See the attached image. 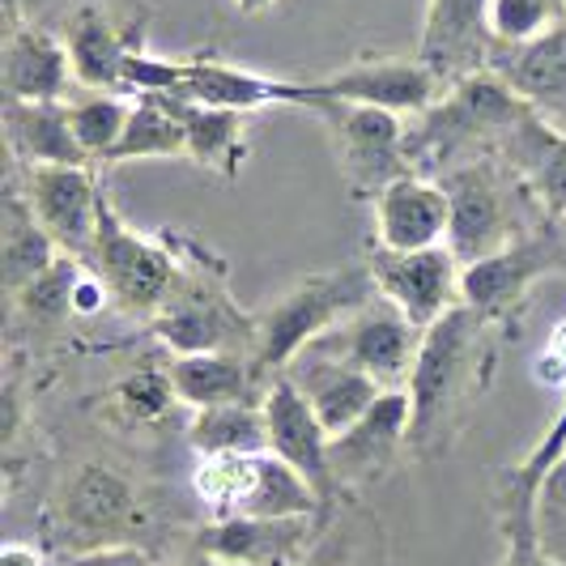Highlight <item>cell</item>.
I'll list each match as a JSON object with an SVG mask.
<instances>
[{"instance_id":"1","label":"cell","mask_w":566,"mask_h":566,"mask_svg":"<svg viewBox=\"0 0 566 566\" xmlns=\"http://www.w3.org/2000/svg\"><path fill=\"white\" fill-rule=\"evenodd\" d=\"M499 337L503 328L464 303L443 315L434 328H426L413 375L405 384L413 409L409 452L443 455L460 439L473 405L494 384Z\"/></svg>"},{"instance_id":"2","label":"cell","mask_w":566,"mask_h":566,"mask_svg":"<svg viewBox=\"0 0 566 566\" xmlns=\"http://www.w3.org/2000/svg\"><path fill=\"white\" fill-rule=\"evenodd\" d=\"M179 255V282L154 315L149 333L175 354H252L255 312H243L230 294L227 260L184 230H163Z\"/></svg>"},{"instance_id":"3","label":"cell","mask_w":566,"mask_h":566,"mask_svg":"<svg viewBox=\"0 0 566 566\" xmlns=\"http://www.w3.org/2000/svg\"><path fill=\"white\" fill-rule=\"evenodd\" d=\"M375 294L379 290L370 282L367 260L340 264V269H319V273L298 277L290 290H282L277 298H269L255 312V345H252L255 370L264 379L290 370V363L307 345L328 337L354 312H363Z\"/></svg>"},{"instance_id":"4","label":"cell","mask_w":566,"mask_h":566,"mask_svg":"<svg viewBox=\"0 0 566 566\" xmlns=\"http://www.w3.org/2000/svg\"><path fill=\"white\" fill-rule=\"evenodd\" d=\"M439 184L452 200L448 248L464 269L507 252L511 243H520L528 230H537L524 222V209H541L537 197L528 192V184L503 158L460 163L448 175H439Z\"/></svg>"},{"instance_id":"5","label":"cell","mask_w":566,"mask_h":566,"mask_svg":"<svg viewBox=\"0 0 566 566\" xmlns=\"http://www.w3.org/2000/svg\"><path fill=\"white\" fill-rule=\"evenodd\" d=\"M85 269L103 282L115 312L142 324H154V315L163 312V303L179 282V255L167 243V234L158 230V239H145L142 230L128 227V218L115 209L107 184L98 205L94 252L85 260Z\"/></svg>"},{"instance_id":"6","label":"cell","mask_w":566,"mask_h":566,"mask_svg":"<svg viewBox=\"0 0 566 566\" xmlns=\"http://www.w3.org/2000/svg\"><path fill=\"white\" fill-rule=\"evenodd\" d=\"M192 490L200 503L213 511V520H234V515L290 520V515L328 511L324 499L315 494V485L273 452L209 455L192 473Z\"/></svg>"},{"instance_id":"7","label":"cell","mask_w":566,"mask_h":566,"mask_svg":"<svg viewBox=\"0 0 566 566\" xmlns=\"http://www.w3.org/2000/svg\"><path fill=\"white\" fill-rule=\"evenodd\" d=\"M303 112H312L328 133L340 184L354 200H375L388 184L413 170L409 133L400 115L358 103H333V98H312Z\"/></svg>"},{"instance_id":"8","label":"cell","mask_w":566,"mask_h":566,"mask_svg":"<svg viewBox=\"0 0 566 566\" xmlns=\"http://www.w3.org/2000/svg\"><path fill=\"white\" fill-rule=\"evenodd\" d=\"M56 528L73 545V554L107 549V545H137L145 528V507L137 485L112 464H77L56 499Z\"/></svg>"},{"instance_id":"9","label":"cell","mask_w":566,"mask_h":566,"mask_svg":"<svg viewBox=\"0 0 566 566\" xmlns=\"http://www.w3.org/2000/svg\"><path fill=\"white\" fill-rule=\"evenodd\" d=\"M563 269L566 243L558 234V222L545 218L520 243H511L507 252L469 264L460 277V298H464V307L482 312L490 324H499L507 333L511 319L528 307V294L537 290V282H545L549 273H563Z\"/></svg>"},{"instance_id":"10","label":"cell","mask_w":566,"mask_h":566,"mask_svg":"<svg viewBox=\"0 0 566 566\" xmlns=\"http://www.w3.org/2000/svg\"><path fill=\"white\" fill-rule=\"evenodd\" d=\"M448 85L439 82L418 56H363L340 64L328 77H307L303 82V103L312 98H333V103H358V107H379L392 115H426L439 107Z\"/></svg>"},{"instance_id":"11","label":"cell","mask_w":566,"mask_h":566,"mask_svg":"<svg viewBox=\"0 0 566 566\" xmlns=\"http://www.w3.org/2000/svg\"><path fill=\"white\" fill-rule=\"evenodd\" d=\"M145 27H149L145 0H133L124 13H115L112 0L73 4L69 27H64V48H69V60H73V77L85 90L119 94L128 56L145 52Z\"/></svg>"},{"instance_id":"12","label":"cell","mask_w":566,"mask_h":566,"mask_svg":"<svg viewBox=\"0 0 566 566\" xmlns=\"http://www.w3.org/2000/svg\"><path fill=\"white\" fill-rule=\"evenodd\" d=\"M370 282L379 290V298H388L392 307L409 315L418 328H434L448 312H455L460 298V277L464 264L452 255V248H426V252H388V248H367Z\"/></svg>"},{"instance_id":"13","label":"cell","mask_w":566,"mask_h":566,"mask_svg":"<svg viewBox=\"0 0 566 566\" xmlns=\"http://www.w3.org/2000/svg\"><path fill=\"white\" fill-rule=\"evenodd\" d=\"M409 426H413L409 392H384L349 430L333 434L328 469L337 499H354L397 469V460L409 452Z\"/></svg>"},{"instance_id":"14","label":"cell","mask_w":566,"mask_h":566,"mask_svg":"<svg viewBox=\"0 0 566 566\" xmlns=\"http://www.w3.org/2000/svg\"><path fill=\"white\" fill-rule=\"evenodd\" d=\"M315 345L354 363L358 370H367L388 392H405L413 363H418V349H422V328L388 298L375 294L363 312H354L340 328H333Z\"/></svg>"},{"instance_id":"15","label":"cell","mask_w":566,"mask_h":566,"mask_svg":"<svg viewBox=\"0 0 566 566\" xmlns=\"http://www.w3.org/2000/svg\"><path fill=\"white\" fill-rule=\"evenodd\" d=\"M18 179L34 222L52 234L60 252L85 264L94 252L98 205H103L98 167H34L18 170Z\"/></svg>"},{"instance_id":"16","label":"cell","mask_w":566,"mask_h":566,"mask_svg":"<svg viewBox=\"0 0 566 566\" xmlns=\"http://www.w3.org/2000/svg\"><path fill=\"white\" fill-rule=\"evenodd\" d=\"M494 34H490V0H426L418 60L448 85L482 73L494 64Z\"/></svg>"},{"instance_id":"17","label":"cell","mask_w":566,"mask_h":566,"mask_svg":"<svg viewBox=\"0 0 566 566\" xmlns=\"http://www.w3.org/2000/svg\"><path fill=\"white\" fill-rule=\"evenodd\" d=\"M260 405H264V426H269V452L285 460L290 469H298L324 499V507H333L337 503V485H333V469H328L333 434L315 418L312 400L303 397L298 384L282 370L269 379Z\"/></svg>"},{"instance_id":"18","label":"cell","mask_w":566,"mask_h":566,"mask_svg":"<svg viewBox=\"0 0 566 566\" xmlns=\"http://www.w3.org/2000/svg\"><path fill=\"white\" fill-rule=\"evenodd\" d=\"M328 524V511L319 515H290V520H209L197 533V545L213 558H227L234 566H298Z\"/></svg>"},{"instance_id":"19","label":"cell","mask_w":566,"mask_h":566,"mask_svg":"<svg viewBox=\"0 0 566 566\" xmlns=\"http://www.w3.org/2000/svg\"><path fill=\"white\" fill-rule=\"evenodd\" d=\"M448 230H452V200L430 175L409 170L375 197V222H370L375 248L426 252V248H443Z\"/></svg>"},{"instance_id":"20","label":"cell","mask_w":566,"mask_h":566,"mask_svg":"<svg viewBox=\"0 0 566 566\" xmlns=\"http://www.w3.org/2000/svg\"><path fill=\"white\" fill-rule=\"evenodd\" d=\"M0 48V90L13 103H64V90L73 77V60L64 48V34L39 22H4Z\"/></svg>"},{"instance_id":"21","label":"cell","mask_w":566,"mask_h":566,"mask_svg":"<svg viewBox=\"0 0 566 566\" xmlns=\"http://www.w3.org/2000/svg\"><path fill=\"white\" fill-rule=\"evenodd\" d=\"M179 98L184 103H200V107L255 115L260 107H298L303 103V82H294V77H269V73L239 69L230 60L200 52V56H184Z\"/></svg>"},{"instance_id":"22","label":"cell","mask_w":566,"mask_h":566,"mask_svg":"<svg viewBox=\"0 0 566 566\" xmlns=\"http://www.w3.org/2000/svg\"><path fill=\"white\" fill-rule=\"evenodd\" d=\"M285 375L298 384L303 397L312 400L315 418L324 422L328 434L349 430L375 400L388 392L379 379H370L367 370H358L354 363H345V358L319 349V345H307V349L290 363Z\"/></svg>"},{"instance_id":"23","label":"cell","mask_w":566,"mask_h":566,"mask_svg":"<svg viewBox=\"0 0 566 566\" xmlns=\"http://www.w3.org/2000/svg\"><path fill=\"white\" fill-rule=\"evenodd\" d=\"M4 145L18 170L34 167H94L73 133L69 103H13L4 98Z\"/></svg>"},{"instance_id":"24","label":"cell","mask_w":566,"mask_h":566,"mask_svg":"<svg viewBox=\"0 0 566 566\" xmlns=\"http://www.w3.org/2000/svg\"><path fill=\"white\" fill-rule=\"evenodd\" d=\"M499 154L537 197L545 218H566V133L554 128L537 107L499 142Z\"/></svg>"},{"instance_id":"25","label":"cell","mask_w":566,"mask_h":566,"mask_svg":"<svg viewBox=\"0 0 566 566\" xmlns=\"http://www.w3.org/2000/svg\"><path fill=\"white\" fill-rule=\"evenodd\" d=\"M175 400L188 409L234 405V400H264L269 379L255 370L252 354H175L167 363Z\"/></svg>"},{"instance_id":"26","label":"cell","mask_w":566,"mask_h":566,"mask_svg":"<svg viewBox=\"0 0 566 566\" xmlns=\"http://www.w3.org/2000/svg\"><path fill=\"white\" fill-rule=\"evenodd\" d=\"M243 112H222V107H200L184 103V128H188V163L218 179H239V170L252 154Z\"/></svg>"},{"instance_id":"27","label":"cell","mask_w":566,"mask_h":566,"mask_svg":"<svg viewBox=\"0 0 566 566\" xmlns=\"http://www.w3.org/2000/svg\"><path fill=\"white\" fill-rule=\"evenodd\" d=\"M145 158H188V128H184L179 94H142L133 103L128 128H124L107 167L145 163Z\"/></svg>"},{"instance_id":"28","label":"cell","mask_w":566,"mask_h":566,"mask_svg":"<svg viewBox=\"0 0 566 566\" xmlns=\"http://www.w3.org/2000/svg\"><path fill=\"white\" fill-rule=\"evenodd\" d=\"M520 98H528L537 112L545 107H563L566 103V9L554 27L545 30L541 39L511 48L503 64H494Z\"/></svg>"},{"instance_id":"29","label":"cell","mask_w":566,"mask_h":566,"mask_svg":"<svg viewBox=\"0 0 566 566\" xmlns=\"http://www.w3.org/2000/svg\"><path fill=\"white\" fill-rule=\"evenodd\" d=\"M60 248L52 243V234L34 222L30 205L22 192H9L4 200V248H0V264H4V294L18 298L22 290L48 277L56 269Z\"/></svg>"},{"instance_id":"30","label":"cell","mask_w":566,"mask_h":566,"mask_svg":"<svg viewBox=\"0 0 566 566\" xmlns=\"http://www.w3.org/2000/svg\"><path fill=\"white\" fill-rule=\"evenodd\" d=\"M188 443H192V452H197L200 460H209V455L269 452L264 405H255V400H234V405L192 409V418H188Z\"/></svg>"},{"instance_id":"31","label":"cell","mask_w":566,"mask_h":566,"mask_svg":"<svg viewBox=\"0 0 566 566\" xmlns=\"http://www.w3.org/2000/svg\"><path fill=\"white\" fill-rule=\"evenodd\" d=\"M69 115H73V133L82 142L85 158L94 167H107L115 154V145L128 128V115H133V103H124V94H103V90H90L85 98L69 103Z\"/></svg>"},{"instance_id":"32","label":"cell","mask_w":566,"mask_h":566,"mask_svg":"<svg viewBox=\"0 0 566 566\" xmlns=\"http://www.w3.org/2000/svg\"><path fill=\"white\" fill-rule=\"evenodd\" d=\"M175 405H179V400H175V388H170L167 367L133 370L128 379H119V384L112 388V409L128 426L163 422Z\"/></svg>"},{"instance_id":"33","label":"cell","mask_w":566,"mask_h":566,"mask_svg":"<svg viewBox=\"0 0 566 566\" xmlns=\"http://www.w3.org/2000/svg\"><path fill=\"white\" fill-rule=\"evenodd\" d=\"M566 0H490V34L499 48H524L563 18Z\"/></svg>"},{"instance_id":"34","label":"cell","mask_w":566,"mask_h":566,"mask_svg":"<svg viewBox=\"0 0 566 566\" xmlns=\"http://www.w3.org/2000/svg\"><path fill=\"white\" fill-rule=\"evenodd\" d=\"M537 520H541V541H545V549L566 558V455L554 464V473L541 485Z\"/></svg>"},{"instance_id":"35","label":"cell","mask_w":566,"mask_h":566,"mask_svg":"<svg viewBox=\"0 0 566 566\" xmlns=\"http://www.w3.org/2000/svg\"><path fill=\"white\" fill-rule=\"evenodd\" d=\"M499 566H566V558L549 554L541 537H507Z\"/></svg>"},{"instance_id":"36","label":"cell","mask_w":566,"mask_h":566,"mask_svg":"<svg viewBox=\"0 0 566 566\" xmlns=\"http://www.w3.org/2000/svg\"><path fill=\"white\" fill-rule=\"evenodd\" d=\"M64 566H158L142 545H107V549H90V554H69Z\"/></svg>"},{"instance_id":"37","label":"cell","mask_w":566,"mask_h":566,"mask_svg":"<svg viewBox=\"0 0 566 566\" xmlns=\"http://www.w3.org/2000/svg\"><path fill=\"white\" fill-rule=\"evenodd\" d=\"M52 4H60V0H4V22H34ZM73 4H82V0H73Z\"/></svg>"},{"instance_id":"38","label":"cell","mask_w":566,"mask_h":566,"mask_svg":"<svg viewBox=\"0 0 566 566\" xmlns=\"http://www.w3.org/2000/svg\"><path fill=\"white\" fill-rule=\"evenodd\" d=\"M0 566H43V554L34 545H22V541H9L0 549Z\"/></svg>"},{"instance_id":"39","label":"cell","mask_w":566,"mask_h":566,"mask_svg":"<svg viewBox=\"0 0 566 566\" xmlns=\"http://www.w3.org/2000/svg\"><path fill=\"white\" fill-rule=\"evenodd\" d=\"M170 566H234V563H227V558H213L209 549H200V545H192L188 554H179Z\"/></svg>"},{"instance_id":"40","label":"cell","mask_w":566,"mask_h":566,"mask_svg":"<svg viewBox=\"0 0 566 566\" xmlns=\"http://www.w3.org/2000/svg\"><path fill=\"white\" fill-rule=\"evenodd\" d=\"M298 566H337V563H328V558H319V545H315L312 554H307V558H303V563Z\"/></svg>"},{"instance_id":"41","label":"cell","mask_w":566,"mask_h":566,"mask_svg":"<svg viewBox=\"0 0 566 566\" xmlns=\"http://www.w3.org/2000/svg\"><path fill=\"white\" fill-rule=\"evenodd\" d=\"M558 222V234H563V243H566V218H554Z\"/></svg>"}]
</instances>
